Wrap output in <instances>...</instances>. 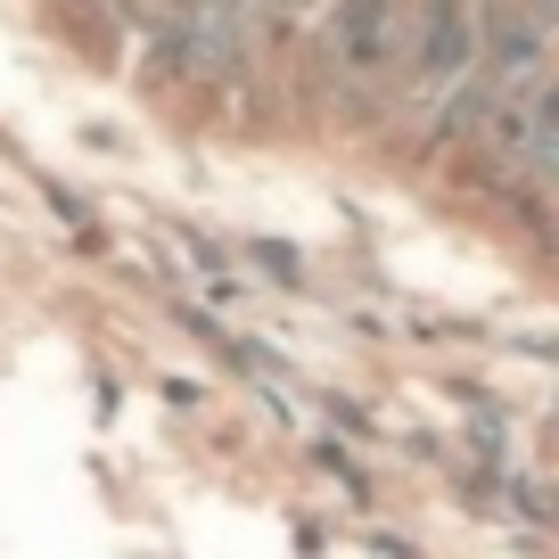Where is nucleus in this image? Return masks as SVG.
Segmentation results:
<instances>
[{"label": "nucleus", "instance_id": "obj_1", "mask_svg": "<svg viewBox=\"0 0 559 559\" xmlns=\"http://www.w3.org/2000/svg\"><path fill=\"white\" fill-rule=\"evenodd\" d=\"M502 502L519 510V519H535V526H559V486H543V477H526V469H510Z\"/></svg>", "mask_w": 559, "mask_h": 559}, {"label": "nucleus", "instance_id": "obj_2", "mask_svg": "<svg viewBox=\"0 0 559 559\" xmlns=\"http://www.w3.org/2000/svg\"><path fill=\"white\" fill-rule=\"evenodd\" d=\"M305 461H313V469H330L337 486L354 493V502H370V477H362V461H354V453H346L337 437H313V444H305Z\"/></svg>", "mask_w": 559, "mask_h": 559}, {"label": "nucleus", "instance_id": "obj_3", "mask_svg": "<svg viewBox=\"0 0 559 559\" xmlns=\"http://www.w3.org/2000/svg\"><path fill=\"white\" fill-rule=\"evenodd\" d=\"M255 263L272 280H305V263H297V247H280V239H255Z\"/></svg>", "mask_w": 559, "mask_h": 559}, {"label": "nucleus", "instance_id": "obj_4", "mask_svg": "<svg viewBox=\"0 0 559 559\" xmlns=\"http://www.w3.org/2000/svg\"><path fill=\"white\" fill-rule=\"evenodd\" d=\"M370 551H379V559H419V543H403V535H386V526H370Z\"/></svg>", "mask_w": 559, "mask_h": 559}]
</instances>
